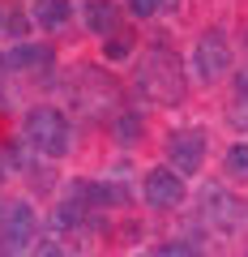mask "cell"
I'll list each match as a JSON object with an SVG mask.
<instances>
[{"label": "cell", "mask_w": 248, "mask_h": 257, "mask_svg": "<svg viewBox=\"0 0 248 257\" xmlns=\"http://www.w3.org/2000/svg\"><path fill=\"white\" fill-rule=\"evenodd\" d=\"M30 257H65V248L56 244V240H43V244H35V248H30Z\"/></svg>", "instance_id": "cell-17"}, {"label": "cell", "mask_w": 248, "mask_h": 257, "mask_svg": "<svg viewBox=\"0 0 248 257\" xmlns=\"http://www.w3.org/2000/svg\"><path fill=\"white\" fill-rule=\"evenodd\" d=\"M82 18H86V30H94V35H116L120 26V9L111 0H86Z\"/></svg>", "instance_id": "cell-7"}, {"label": "cell", "mask_w": 248, "mask_h": 257, "mask_svg": "<svg viewBox=\"0 0 248 257\" xmlns=\"http://www.w3.org/2000/svg\"><path fill=\"white\" fill-rule=\"evenodd\" d=\"M141 193H146V202L154 206V210H175V206L184 202V180L171 167H150L146 180H141Z\"/></svg>", "instance_id": "cell-5"}, {"label": "cell", "mask_w": 248, "mask_h": 257, "mask_svg": "<svg viewBox=\"0 0 248 257\" xmlns=\"http://www.w3.org/2000/svg\"><path fill=\"white\" fill-rule=\"evenodd\" d=\"M163 9V0H129V13L133 18H154Z\"/></svg>", "instance_id": "cell-15"}, {"label": "cell", "mask_w": 248, "mask_h": 257, "mask_svg": "<svg viewBox=\"0 0 248 257\" xmlns=\"http://www.w3.org/2000/svg\"><path fill=\"white\" fill-rule=\"evenodd\" d=\"M69 18H73V5H69V0H39L35 9H30V22H35V26H43V30L69 26Z\"/></svg>", "instance_id": "cell-8"}, {"label": "cell", "mask_w": 248, "mask_h": 257, "mask_svg": "<svg viewBox=\"0 0 248 257\" xmlns=\"http://www.w3.org/2000/svg\"><path fill=\"white\" fill-rule=\"evenodd\" d=\"M222 167H227L231 180H248V142H235V146H227V159H222Z\"/></svg>", "instance_id": "cell-11"}, {"label": "cell", "mask_w": 248, "mask_h": 257, "mask_svg": "<svg viewBox=\"0 0 248 257\" xmlns=\"http://www.w3.org/2000/svg\"><path fill=\"white\" fill-rule=\"evenodd\" d=\"M137 138H141V116H137V111H129V116H120V120H116V142L133 146Z\"/></svg>", "instance_id": "cell-13"}, {"label": "cell", "mask_w": 248, "mask_h": 257, "mask_svg": "<svg viewBox=\"0 0 248 257\" xmlns=\"http://www.w3.org/2000/svg\"><path fill=\"white\" fill-rule=\"evenodd\" d=\"M137 90L150 94V99L158 103H171L184 94V77H180V60H175L171 52H154L146 64H141L137 73Z\"/></svg>", "instance_id": "cell-2"}, {"label": "cell", "mask_w": 248, "mask_h": 257, "mask_svg": "<svg viewBox=\"0 0 248 257\" xmlns=\"http://www.w3.org/2000/svg\"><path fill=\"white\" fill-rule=\"evenodd\" d=\"M154 257H201V253H197V248H188V244H163Z\"/></svg>", "instance_id": "cell-16"}, {"label": "cell", "mask_w": 248, "mask_h": 257, "mask_svg": "<svg viewBox=\"0 0 248 257\" xmlns=\"http://www.w3.org/2000/svg\"><path fill=\"white\" fill-rule=\"evenodd\" d=\"M5 26H9V35L18 39V43H26V35H30V26H35V22H30V13H13Z\"/></svg>", "instance_id": "cell-14"}, {"label": "cell", "mask_w": 248, "mask_h": 257, "mask_svg": "<svg viewBox=\"0 0 248 257\" xmlns=\"http://www.w3.org/2000/svg\"><path fill=\"white\" fill-rule=\"evenodd\" d=\"M26 142L39 150V155H47V159L69 155L73 133H69L65 111H56V107H35V111L26 116Z\"/></svg>", "instance_id": "cell-1"}, {"label": "cell", "mask_w": 248, "mask_h": 257, "mask_svg": "<svg viewBox=\"0 0 248 257\" xmlns=\"http://www.w3.org/2000/svg\"><path fill=\"white\" fill-rule=\"evenodd\" d=\"M227 69H231L227 39H222V35H201V39H197V47H193V77L201 86H214V82L227 77Z\"/></svg>", "instance_id": "cell-3"}, {"label": "cell", "mask_w": 248, "mask_h": 257, "mask_svg": "<svg viewBox=\"0 0 248 257\" xmlns=\"http://www.w3.org/2000/svg\"><path fill=\"white\" fill-rule=\"evenodd\" d=\"M133 47H137V35H133V30H124V35H107V43H103V56H107V60H129L133 56Z\"/></svg>", "instance_id": "cell-10"}, {"label": "cell", "mask_w": 248, "mask_h": 257, "mask_svg": "<svg viewBox=\"0 0 248 257\" xmlns=\"http://www.w3.org/2000/svg\"><path fill=\"white\" fill-rule=\"evenodd\" d=\"M52 60V52L47 47H35V43H13L9 56H5V64L9 69H39V64Z\"/></svg>", "instance_id": "cell-9"}, {"label": "cell", "mask_w": 248, "mask_h": 257, "mask_svg": "<svg viewBox=\"0 0 248 257\" xmlns=\"http://www.w3.org/2000/svg\"><path fill=\"white\" fill-rule=\"evenodd\" d=\"M30 240H35V210H30V202H9L5 214H0V244L9 253H18Z\"/></svg>", "instance_id": "cell-6"}, {"label": "cell", "mask_w": 248, "mask_h": 257, "mask_svg": "<svg viewBox=\"0 0 248 257\" xmlns=\"http://www.w3.org/2000/svg\"><path fill=\"white\" fill-rule=\"evenodd\" d=\"M82 214H86V206L77 202V197H69V202H60V206L52 210V223H56L60 231H69V227H77V223H82Z\"/></svg>", "instance_id": "cell-12"}, {"label": "cell", "mask_w": 248, "mask_h": 257, "mask_svg": "<svg viewBox=\"0 0 248 257\" xmlns=\"http://www.w3.org/2000/svg\"><path fill=\"white\" fill-rule=\"evenodd\" d=\"M167 159H171V172L193 176L205 163V133L201 128H175L167 138Z\"/></svg>", "instance_id": "cell-4"}, {"label": "cell", "mask_w": 248, "mask_h": 257, "mask_svg": "<svg viewBox=\"0 0 248 257\" xmlns=\"http://www.w3.org/2000/svg\"><path fill=\"white\" fill-rule=\"evenodd\" d=\"M0 30H5V9H0Z\"/></svg>", "instance_id": "cell-18"}]
</instances>
